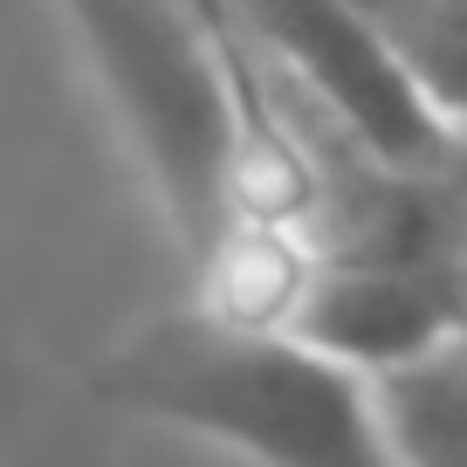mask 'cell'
<instances>
[{
  "instance_id": "obj_2",
  "label": "cell",
  "mask_w": 467,
  "mask_h": 467,
  "mask_svg": "<svg viewBox=\"0 0 467 467\" xmlns=\"http://www.w3.org/2000/svg\"><path fill=\"white\" fill-rule=\"evenodd\" d=\"M227 15L254 28L282 69H296V83L358 138L379 172L433 179L447 165L461 124L433 103L365 0H227Z\"/></svg>"
},
{
  "instance_id": "obj_3",
  "label": "cell",
  "mask_w": 467,
  "mask_h": 467,
  "mask_svg": "<svg viewBox=\"0 0 467 467\" xmlns=\"http://www.w3.org/2000/svg\"><path fill=\"white\" fill-rule=\"evenodd\" d=\"M282 330L344 358L371 385L420 371L467 344V268L461 262H309Z\"/></svg>"
},
{
  "instance_id": "obj_4",
  "label": "cell",
  "mask_w": 467,
  "mask_h": 467,
  "mask_svg": "<svg viewBox=\"0 0 467 467\" xmlns=\"http://www.w3.org/2000/svg\"><path fill=\"white\" fill-rule=\"evenodd\" d=\"M406 467H467V344L379 385Z\"/></svg>"
},
{
  "instance_id": "obj_1",
  "label": "cell",
  "mask_w": 467,
  "mask_h": 467,
  "mask_svg": "<svg viewBox=\"0 0 467 467\" xmlns=\"http://www.w3.org/2000/svg\"><path fill=\"white\" fill-rule=\"evenodd\" d=\"M89 392L110 412L213 440L248 467H406L379 385L282 323L213 309L151 323L89 371Z\"/></svg>"
}]
</instances>
